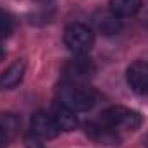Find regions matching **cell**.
<instances>
[{
    "label": "cell",
    "instance_id": "9",
    "mask_svg": "<svg viewBox=\"0 0 148 148\" xmlns=\"http://www.w3.org/2000/svg\"><path fill=\"white\" fill-rule=\"evenodd\" d=\"M57 124V127L60 131H74L77 127V117H76V112L71 110L69 107L62 105L60 102H57L53 107H52V114H50Z\"/></svg>",
    "mask_w": 148,
    "mask_h": 148
},
{
    "label": "cell",
    "instance_id": "10",
    "mask_svg": "<svg viewBox=\"0 0 148 148\" xmlns=\"http://www.w3.org/2000/svg\"><path fill=\"white\" fill-rule=\"evenodd\" d=\"M26 73V62L17 60L10 64L3 73L0 74V90H14L24 77Z\"/></svg>",
    "mask_w": 148,
    "mask_h": 148
},
{
    "label": "cell",
    "instance_id": "15",
    "mask_svg": "<svg viewBox=\"0 0 148 148\" xmlns=\"http://www.w3.org/2000/svg\"><path fill=\"white\" fill-rule=\"evenodd\" d=\"M3 59V50H2V47H0V60Z\"/></svg>",
    "mask_w": 148,
    "mask_h": 148
},
{
    "label": "cell",
    "instance_id": "13",
    "mask_svg": "<svg viewBox=\"0 0 148 148\" xmlns=\"http://www.w3.org/2000/svg\"><path fill=\"white\" fill-rule=\"evenodd\" d=\"M12 31H14V17L7 10L0 9V38L10 36Z\"/></svg>",
    "mask_w": 148,
    "mask_h": 148
},
{
    "label": "cell",
    "instance_id": "7",
    "mask_svg": "<svg viewBox=\"0 0 148 148\" xmlns=\"http://www.w3.org/2000/svg\"><path fill=\"white\" fill-rule=\"evenodd\" d=\"M31 131L38 138H45V140H52L59 134V127L53 121V117L50 114L45 112H36L31 117Z\"/></svg>",
    "mask_w": 148,
    "mask_h": 148
},
{
    "label": "cell",
    "instance_id": "1",
    "mask_svg": "<svg viewBox=\"0 0 148 148\" xmlns=\"http://www.w3.org/2000/svg\"><path fill=\"white\" fill-rule=\"evenodd\" d=\"M59 102L74 112H86L93 109L98 102L95 90L88 88L84 83H62L59 86Z\"/></svg>",
    "mask_w": 148,
    "mask_h": 148
},
{
    "label": "cell",
    "instance_id": "11",
    "mask_svg": "<svg viewBox=\"0 0 148 148\" xmlns=\"http://www.w3.org/2000/svg\"><path fill=\"white\" fill-rule=\"evenodd\" d=\"M19 119L14 114H0V148H3L17 133Z\"/></svg>",
    "mask_w": 148,
    "mask_h": 148
},
{
    "label": "cell",
    "instance_id": "2",
    "mask_svg": "<svg viewBox=\"0 0 148 148\" xmlns=\"http://www.w3.org/2000/svg\"><path fill=\"white\" fill-rule=\"evenodd\" d=\"M100 121L107 126L114 127L115 131H134L141 126L143 119L141 115L133 109L122 107V105H112L100 114Z\"/></svg>",
    "mask_w": 148,
    "mask_h": 148
},
{
    "label": "cell",
    "instance_id": "4",
    "mask_svg": "<svg viewBox=\"0 0 148 148\" xmlns=\"http://www.w3.org/2000/svg\"><path fill=\"white\" fill-rule=\"evenodd\" d=\"M95 71H97V67H95L93 59L81 53L71 60H67L62 73H64V77L67 83H86L90 77H93Z\"/></svg>",
    "mask_w": 148,
    "mask_h": 148
},
{
    "label": "cell",
    "instance_id": "12",
    "mask_svg": "<svg viewBox=\"0 0 148 148\" xmlns=\"http://www.w3.org/2000/svg\"><path fill=\"white\" fill-rule=\"evenodd\" d=\"M141 9V0H110V10L119 17L134 16Z\"/></svg>",
    "mask_w": 148,
    "mask_h": 148
},
{
    "label": "cell",
    "instance_id": "17",
    "mask_svg": "<svg viewBox=\"0 0 148 148\" xmlns=\"http://www.w3.org/2000/svg\"><path fill=\"white\" fill-rule=\"evenodd\" d=\"M147 148H148V141H147Z\"/></svg>",
    "mask_w": 148,
    "mask_h": 148
},
{
    "label": "cell",
    "instance_id": "8",
    "mask_svg": "<svg viewBox=\"0 0 148 148\" xmlns=\"http://www.w3.org/2000/svg\"><path fill=\"white\" fill-rule=\"evenodd\" d=\"M93 24L105 36H114V35L121 33V29H122L121 17L115 16L112 10H100V12H97L93 16Z\"/></svg>",
    "mask_w": 148,
    "mask_h": 148
},
{
    "label": "cell",
    "instance_id": "14",
    "mask_svg": "<svg viewBox=\"0 0 148 148\" xmlns=\"http://www.w3.org/2000/svg\"><path fill=\"white\" fill-rule=\"evenodd\" d=\"M24 145H26V148H47L36 136H26L24 138Z\"/></svg>",
    "mask_w": 148,
    "mask_h": 148
},
{
    "label": "cell",
    "instance_id": "6",
    "mask_svg": "<svg viewBox=\"0 0 148 148\" xmlns=\"http://www.w3.org/2000/svg\"><path fill=\"white\" fill-rule=\"evenodd\" d=\"M127 84L138 95H148V62L136 60L129 66L126 73Z\"/></svg>",
    "mask_w": 148,
    "mask_h": 148
},
{
    "label": "cell",
    "instance_id": "5",
    "mask_svg": "<svg viewBox=\"0 0 148 148\" xmlns=\"http://www.w3.org/2000/svg\"><path fill=\"white\" fill-rule=\"evenodd\" d=\"M84 133L86 136L98 143V145H119L121 143V136H119V131H115L114 127L107 126L105 122L102 121H90L84 124Z\"/></svg>",
    "mask_w": 148,
    "mask_h": 148
},
{
    "label": "cell",
    "instance_id": "16",
    "mask_svg": "<svg viewBox=\"0 0 148 148\" xmlns=\"http://www.w3.org/2000/svg\"><path fill=\"white\" fill-rule=\"evenodd\" d=\"M38 2H47V0H38Z\"/></svg>",
    "mask_w": 148,
    "mask_h": 148
},
{
    "label": "cell",
    "instance_id": "3",
    "mask_svg": "<svg viewBox=\"0 0 148 148\" xmlns=\"http://www.w3.org/2000/svg\"><path fill=\"white\" fill-rule=\"evenodd\" d=\"M64 43L71 52L81 55L91 50L95 43V33L83 23H73L64 31Z\"/></svg>",
    "mask_w": 148,
    "mask_h": 148
}]
</instances>
